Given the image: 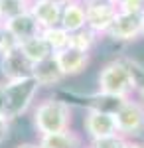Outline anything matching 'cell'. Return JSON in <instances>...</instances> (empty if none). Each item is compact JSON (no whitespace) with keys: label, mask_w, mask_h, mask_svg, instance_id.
<instances>
[{"label":"cell","mask_w":144,"mask_h":148,"mask_svg":"<svg viewBox=\"0 0 144 148\" xmlns=\"http://www.w3.org/2000/svg\"><path fill=\"white\" fill-rule=\"evenodd\" d=\"M73 107L61 101L56 95L36 101L32 107V126L36 134H53L63 132L73 126Z\"/></svg>","instance_id":"1"},{"label":"cell","mask_w":144,"mask_h":148,"mask_svg":"<svg viewBox=\"0 0 144 148\" xmlns=\"http://www.w3.org/2000/svg\"><path fill=\"white\" fill-rule=\"evenodd\" d=\"M97 91L134 97L136 93V73L128 56H115L105 61L97 71Z\"/></svg>","instance_id":"2"},{"label":"cell","mask_w":144,"mask_h":148,"mask_svg":"<svg viewBox=\"0 0 144 148\" xmlns=\"http://www.w3.org/2000/svg\"><path fill=\"white\" fill-rule=\"evenodd\" d=\"M2 83H4V116L10 123H16L32 111L42 89L32 75Z\"/></svg>","instance_id":"3"},{"label":"cell","mask_w":144,"mask_h":148,"mask_svg":"<svg viewBox=\"0 0 144 148\" xmlns=\"http://www.w3.org/2000/svg\"><path fill=\"white\" fill-rule=\"evenodd\" d=\"M144 34V14H126L119 12L109 32L103 36L112 44L119 46H128L138 40H142Z\"/></svg>","instance_id":"4"},{"label":"cell","mask_w":144,"mask_h":148,"mask_svg":"<svg viewBox=\"0 0 144 148\" xmlns=\"http://www.w3.org/2000/svg\"><path fill=\"white\" fill-rule=\"evenodd\" d=\"M117 132L126 136L128 140L144 136V105L136 97H128V101L115 113Z\"/></svg>","instance_id":"5"},{"label":"cell","mask_w":144,"mask_h":148,"mask_svg":"<svg viewBox=\"0 0 144 148\" xmlns=\"http://www.w3.org/2000/svg\"><path fill=\"white\" fill-rule=\"evenodd\" d=\"M81 126L87 140H95V138H103L115 134L117 132V121L115 114L111 113H101V111H83V119H81Z\"/></svg>","instance_id":"6"},{"label":"cell","mask_w":144,"mask_h":148,"mask_svg":"<svg viewBox=\"0 0 144 148\" xmlns=\"http://www.w3.org/2000/svg\"><path fill=\"white\" fill-rule=\"evenodd\" d=\"M59 63V67L63 71L65 79H71V77H79L83 75L89 67H91V61H93V53H87V51H79L75 47L67 46L65 49L53 53Z\"/></svg>","instance_id":"7"},{"label":"cell","mask_w":144,"mask_h":148,"mask_svg":"<svg viewBox=\"0 0 144 148\" xmlns=\"http://www.w3.org/2000/svg\"><path fill=\"white\" fill-rule=\"evenodd\" d=\"M32 69L34 63L22 53L20 47L0 57V81H14L22 79V77H30Z\"/></svg>","instance_id":"8"},{"label":"cell","mask_w":144,"mask_h":148,"mask_svg":"<svg viewBox=\"0 0 144 148\" xmlns=\"http://www.w3.org/2000/svg\"><path fill=\"white\" fill-rule=\"evenodd\" d=\"M32 77L38 81L40 89H47V91H56L65 81V75H63L61 67H59L56 56H49L45 59H42V61H38V63H34Z\"/></svg>","instance_id":"9"},{"label":"cell","mask_w":144,"mask_h":148,"mask_svg":"<svg viewBox=\"0 0 144 148\" xmlns=\"http://www.w3.org/2000/svg\"><path fill=\"white\" fill-rule=\"evenodd\" d=\"M36 142L40 148H85L87 144L85 136L73 128L63 132H53V134H40Z\"/></svg>","instance_id":"10"},{"label":"cell","mask_w":144,"mask_h":148,"mask_svg":"<svg viewBox=\"0 0 144 148\" xmlns=\"http://www.w3.org/2000/svg\"><path fill=\"white\" fill-rule=\"evenodd\" d=\"M85 12H87V28L103 38L112 26L119 14V8L117 6H89L85 8Z\"/></svg>","instance_id":"11"},{"label":"cell","mask_w":144,"mask_h":148,"mask_svg":"<svg viewBox=\"0 0 144 148\" xmlns=\"http://www.w3.org/2000/svg\"><path fill=\"white\" fill-rule=\"evenodd\" d=\"M28 12L36 18V22L42 30L59 26V20H61V6H57L49 0H30Z\"/></svg>","instance_id":"12"},{"label":"cell","mask_w":144,"mask_h":148,"mask_svg":"<svg viewBox=\"0 0 144 148\" xmlns=\"http://www.w3.org/2000/svg\"><path fill=\"white\" fill-rule=\"evenodd\" d=\"M2 26H6V30H8L20 44L26 42V40H30V38H34V36H40V32H42V28L38 26L36 18H34L28 10L24 12V14H20V16H16V18L8 20V22H4Z\"/></svg>","instance_id":"13"},{"label":"cell","mask_w":144,"mask_h":148,"mask_svg":"<svg viewBox=\"0 0 144 148\" xmlns=\"http://www.w3.org/2000/svg\"><path fill=\"white\" fill-rule=\"evenodd\" d=\"M59 26L67 30L69 34L73 32H79L83 28H87V12H85V4L81 0H73L65 4L61 8V20H59Z\"/></svg>","instance_id":"14"},{"label":"cell","mask_w":144,"mask_h":148,"mask_svg":"<svg viewBox=\"0 0 144 148\" xmlns=\"http://www.w3.org/2000/svg\"><path fill=\"white\" fill-rule=\"evenodd\" d=\"M20 49H22V53L28 57L32 63H38V61H42L45 57L53 56L51 47L47 46V42L42 38V32H40V36H34L30 40L22 42V44H20Z\"/></svg>","instance_id":"15"},{"label":"cell","mask_w":144,"mask_h":148,"mask_svg":"<svg viewBox=\"0 0 144 148\" xmlns=\"http://www.w3.org/2000/svg\"><path fill=\"white\" fill-rule=\"evenodd\" d=\"M99 44H101V36H97L95 32H91L89 28H83V30H79V32L69 34V47H75L79 51L93 53Z\"/></svg>","instance_id":"16"},{"label":"cell","mask_w":144,"mask_h":148,"mask_svg":"<svg viewBox=\"0 0 144 148\" xmlns=\"http://www.w3.org/2000/svg\"><path fill=\"white\" fill-rule=\"evenodd\" d=\"M42 38L47 42V46L51 47L53 53H57V51H61L69 46V32L63 30L61 26H51V28L42 30Z\"/></svg>","instance_id":"17"},{"label":"cell","mask_w":144,"mask_h":148,"mask_svg":"<svg viewBox=\"0 0 144 148\" xmlns=\"http://www.w3.org/2000/svg\"><path fill=\"white\" fill-rule=\"evenodd\" d=\"M28 4L30 2H26V0H0V24L24 14L28 10Z\"/></svg>","instance_id":"18"},{"label":"cell","mask_w":144,"mask_h":148,"mask_svg":"<svg viewBox=\"0 0 144 148\" xmlns=\"http://www.w3.org/2000/svg\"><path fill=\"white\" fill-rule=\"evenodd\" d=\"M126 144H128V138L115 132V134H109V136H103V138L87 140L85 148H126Z\"/></svg>","instance_id":"19"},{"label":"cell","mask_w":144,"mask_h":148,"mask_svg":"<svg viewBox=\"0 0 144 148\" xmlns=\"http://www.w3.org/2000/svg\"><path fill=\"white\" fill-rule=\"evenodd\" d=\"M18 47H20V42L6 30V26L0 24V57L14 51V49H18Z\"/></svg>","instance_id":"20"},{"label":"cell","mask_w":144,"mask_h":148,"mask_svg":"<svg viewBox=\"0 0 144 148\" xmlns=\"http://www.w3.org/2000/svg\"><path fill=\"white\" fill-rule=\"evenodd\" d=\"M130 63H132V69L136 73V99L144 105V63H140L138 59L130 57Z\"/></svg>","instance_id":"21"},{"label":"cell","mask_w":144,"mask_h":148,"mask_svg":"<svg viewBox=\"0 0 144 148\" xmlns=\"http://www.w3.org/2000/svg\"><path fill=\"white\" fill-rule=\"evenodd\" d=\"M117 8L126 14H144V0H119Z\"/></svg>","instance_id":"22"},{"label":"cell","mask_w":144,"mask_h":148,"mask_svg":"<svg viewBox=\"0 0 144 148\" xmlns=\"http://www.w3.org/2000/svg\"><path fill=\"white\" fill-rule=\"evenodd\" d=\"M12 125H14V123H10L6 116H0V146L6 144V142L10 140V136H12Z\"/></svg>","instance_id":"23"},{"label":"cell","mask_w":144,"mask_h":148,"mask_svg":"<svg viewBox=\"0 0 144 148\" xmlns=\"http://www.w3.org/2000/svg\"><path fill=\"white\" fill-rule=\"evenodd\" d=\"M85 4V8L89 6H117V0H81Z\"/></svg>","instance_id":"24"},{"label":"cell","mask_w":144,"mask_h":148,"mask_svg":"<svg viewBox=\"0 0 144 148\" xmlns=\"http://www.w3.org/2000/svg\"><path fill=\"white\" fill-rule=\"evenodd\" d=\"M126 148H144V140H142V138H136V140H128Z\"/></svg>","instance_id":"25"},{"label":"cell","mask_w":144,"mask_h":148,"mask_svg":"<svg viewBox=\"0 0 144 148\" xmlns=\"http://www.w3.org/2000/svg\"><path fill=\"white\" fill-rule=\"evenodd\" d=\"M0 116H4V83L0 81Z\"/></svg>","instance_id":"26"},{"label":"cell","mask_w":144,"mask_h":148,"mask_svg":"<svg viewBox=\"0 0 144 148\" xmlns=\"http://www.w3.org/2000/svg\"><path fill=\"white\" fill-rule=\"evenodd\" d=\"M14 148H40V146H38V142L34 140V142H18Z\"/></svg>","instance_id":"27"},{"label":"cell","mask_w":144,"mask_h":148,"mask_svg":"<svg viewBox=\"0 0 144 148\" xmlns=\"http://www.w3.org/2000/svg\"><path fill=\"white\" fill-rule=\"evenodd\" d=\"M49 2H53V4H57V6H65V4H69V2H73V0H49Z\"/></svg>","instance_id":"28"},{"label":"cell","mask_w":144,"mask_h":148,"mask_svg":"<svg viewBox=\"0 0 144 148\" xmlns=\"http://www.w3.org/2000/svg\"><path fill=\"white\" fill-rule=\"evenodd\" d=\"M142 40H144V34H142Z\"/></svg>","instance_id":"29"},{"label":"cell","mask_w":144,"mask_h":148,"mask_svg":"<svg viewBox=\"0 0 144 148\" xmlns=\"http://www.w3.org/2000/svg\"><path fill=\"white\" fill-rule=\"evenodd\" d=\"M117 4H119V0H117Z\"/></svg>","instance_id":"30"},{"label":"cell","mask_w":144,"mask_h":148,"mask_svg":"<svg viewBox=\"0 0 144 148\" xmlns=\"http://www.w3.org/2000/svg\"><path fill=\"white\" fill-rule=\"evenodd\" d=\"M26 2H30V0H26Z\"/></svg>","instance_id":"31"}]
</instances>
